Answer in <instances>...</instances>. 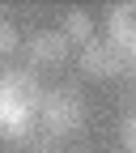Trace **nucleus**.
<instances>
[{
    "mask_svg": "<svg viewBox=\"0 0 136 153\" xmlns=\"http://www.w3.org/2000/svg\"><path fill=\"white\" fill-rule=\"evenodd\" d=\"M38 128L51 132L55 140L60 136H77L85 128V98L77 94L72 85H60V89H43V102H38Z\"/></svg>",
    "mask_w": 136,
    "mask_h": 153,
    "instance_id": "f257e3e1",
    "label": "nucleus"
},
{
    "mask_svg": "<svg viewBox=\"0 0 136 153\" xmlns=\"http://www.w3.org/2000/svg\"><path fill=\"white\" fill-rule=\"evenodd\" d=\"M81 72L85 76H132L136 72V55L128 51H115L106 38H94V43L81 47Z\"/></svg>",
    "mask_w": 136,
    "mask_h": 153,
    "instance_id": "f03ea898",
    "label": "nucleus"
},
{
    "mask_svg": "<svg viewBox=\"0 0 136 153\" xmlns=\"http://www.w3.org/2000/svg\"><path fill=\"white\" fill-rule=\"evenodd\" d=\"M0 98L13 102V106H26L30 115H38V102H43V85L34 81V72H0Z\"/></svg>",
    "mask_w": 136,
    "mask_h": 153,
    "instance_id": "7ed1b4c3",
    "label": "nucleus"
},
{
    "mask_svg": "<svg viewBox=\"0 0 136 153\" xmlns=\"http://www.w3.org/2000/svg\"><path fill=\"white\" fill-rule=\"evenodd\" d=\"M26 55H30L34 68H60L68 60V43L60 38V30H38V34H30Z\"/></svg>",
    "mask_w": 136,
    "mask_h": 153,
    "instance_id": "20e7f679",
    "label": "nucleus"
},
{
    "mask_svg": "<svg viewBox=\"0 0 136 153\" xmlns=\"http://www.w3.org/2000/svg\"><path fill=\"white\" fill-rule=\"evenodd\" d=\"M106 43L115 51H128L136 55V9L132 4H115L106 17Z\"/></svg>",
    "mask_w": 136,
    "mask_h": 153,
    "instance_id": "39448f33",
    "label": "nucleus"
},
{
    "mask_svg": "<svg viewBox=\"0 0 136 153\" xmlns=\"http://www.w3.org/2000/svg\"><path fill=\"white\" fill-rule=\"evenodd\" d=\"M34 123H38V119H34L26 106H13V102H4V98H0V140L17 145V140H22Z\"/></svg>",
    "mask_w": 136,
    "mask_h": 153,
    "instance_id": "423d86ee",
    "label": "nucleus"
},
{
    "mask_svg": "<svg viewBox=\"0 0 136 153\" xmlns=\"http://www.w3.org/2000/svg\"><path fill=\"white\" fill-rule=\"evenodd\" d=\"M60 38L64 43H77V47H85V43H94V17L85 13V9H68L64 13V26H60Z\"/></svg>",
    "mask_w": 136,
    "mask_h": 153,
    "instance_id": "0eeeda50",
    "label": "nucleus"
},
{
    "mask_svg": "<svg viewBox=\"0 0 136 153\" xmlns=\"http://www.w3.org/2000/svg\"><path fill=\"white\" fill-rule=\"evenodd\" d=\"M17 149H22V153H55V136H51V132H43V128L34 123L26 136L17 140Z\"/></svg>",
    "mask_w": 136,
    "mask_h": 153,
    "instance_id": "6e6552de",
    "label": "nucleus"
},
{
    "mask_svg": "<svg viewBox=\"0 0 136 153\" xmlns=\"http://www.w3.org/2000/svg\"><path fill=\"white\" fill-rule=\"evenodd\" d=\"M9 51H17V30L0 17V55H9Z\"/></svg>",
    "mask_w": 136,
    "mask_h": 153,
    "instance_id": "1a4fd4ad",
    "label": "nucleus"
},
{
    "mask_svg": "<svg viewBox=\"0 0 136 153\" xmlns=\"http://www.w3.org/2000/svg\"><path fill=\"white\" fill-rule=\"evenodd\" d=\"M123 149H136V111H123Z\"/></svg>",
    "mask_w": 136,
    "mask_h": 153,
    "instance_id": "9d476101",
    "label": "nucleus"
}]
</instances>
